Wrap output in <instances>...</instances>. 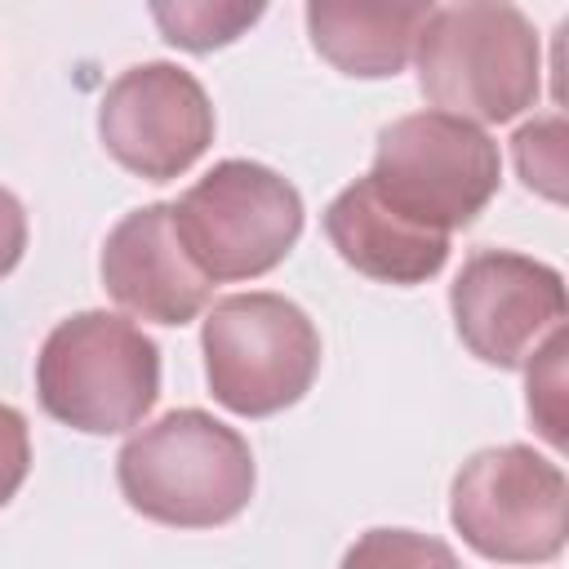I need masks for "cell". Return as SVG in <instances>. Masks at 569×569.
<instances>
[{"mask_svg": "<svg viewBox=\"0 0 569 569\" xmlns=\"http://www.w3.org/2000/svg\"><path fill=\"white\" fill-rule=\"evenodd\" d=\"M27 249V213L9 187H0V280L22 262Z\"/></svg>", "mask_w": 569, "mask_h": 569, "instance_id": "18", "label": "cell"}, {"mask_svg": "<svg viewBox=\"0 0 569 569\" xmlns=\"http://www.w3.org/2000/svg\"><path fill=\"white\" fill-rule=\"evenodd\" d=\"M529 418L551 445H565V329H556L529 360Z\"/></svg>", "mask_w": 569, "mask_h": 569, "instance_id": "16", "label": "cell"}, {"mask_svg": "<svg viewBox=\"0 0 569 569\" xmlns=\"http://www.w3.org/2000/svg\"><path fill=\"white\" fill-rule=\"evenodd\" d=\"M449 520L485 560L547 565L565 551L569 533L565 471L529 445L480 449L453 476Z\"/></svg>", "mask_w": 569, "mask_h": 569, "instance_id": "7", "label": "cell"}, {"mask_svg": "<svg viewBox=\"0 0 569 569\" xmlns=\"http://www.w3.org/2000/svg\"><path fill=\"white\" fill-rule=\"evenodd\" d=\"M200 347L213 400L240 418H271L298 405L320 373V333L280 293H231L213 302Z\"/></svg>", "mask_w": 569, "mask_h": 569, "instance_id": "5", "label": "cell"}, {"mask_svg": "<svg viewBox=\"0 0 569 569\" xmlns=\"http://www.w3.org/2000/svg\"><path fill=\"white\" fill-rule=\"evenodd\" d=\"M325 236L347 267L382 284H422L449 258V236L400 218L369 178L342 187L325 209Z\"/></svg>", "mask_w": 569, "mask_h": 569, "instance_id": "11", "label": "cell"}, {"mask_svg": "<svg viewBox=\"0 0 569 569\" xmlns=\"http://www.w3.org/2000/svg\"><path fill=\"white\" fill-rule=\"evenodd\" d=\"M124 502L169 529H213L236 520L258 485L249 440L204 409H173L116 453Z\"/></svg>", "mask_w": 569, "mask_h": 569, "instance_id": "1", "label": "cell"}, {"mask_svg": "<svg viewBox=\"0 0 569 569\" xmlns=\"http://www.w3.org/2000/svg\"><path fill=\"white\" fill-rule=\"evenodd\" d=\"M98 138L120 169L147 182H169L209 151L213 107L191 71L173 62H138L102 93Z\"/></svg>", "mask_w": 569, "mask_h": 569, "instance_id": "8", "label": "cell"}, {"mask_svg": "<svg viewBox=\"0 0 569 569\" xmlns=\"http://www.w3.org/2000/svg\"><path fill=\"white\" fill-rule=\"evenodd\" d=\"M98 267L107 293L138 320L156 325L196 320L213 293V280L187 258L169 204H142L124 213L111 227Z\"/></svg>", "mask_w": 569, "mask_h": 569, "instance_id": "10", "label": "cell"}, {"mask_svg": "<svg viewBox=\"0 0 569 569\" xmlns=\"http://www.w3.org/2000/svg\"><path fill=\"white\" fill-rule=\"evenodd\" d=\"M449 311L462 347L476 360L493 369H520L560 329L565 280L538 258L511 249H480L453 276Z\"/></svg>", "mask_w": 569, "mask_h": 569, "instance_id": "9", "label": "cell"}, {"mask_svg": "<svg viewBox=\"0 0 569 569\" xmlns=\"http://www.w3.org/2000/svg\"><path fill=\"white\" fill-rule=\"evenodd\" d=\"M31 471V436H27V418L0 400V507L22 489Z\"/></svg>", "mask_w": 569, "mask_h": 569, "instance_id": "17", "label": "cell"}, {"mask_svg": "<svg viewBox=\"0 0 569 569\" xmlns=\"http://www.w3.org/2000/svg\"><path fill=\"white\" fill-rule=\"evenodd\" d=\"M338 569H462L453 547L431 538V533H413V529H369L360 533Z\"/></svg>", "mask_w": 569, "mask_h": 569, "instance_id": "14", "label": "cell"}, {"mask_svg": "<svg viewBox=\"0 0 569 569\" xmlns=\"http://www.w3.org/2000/svg\"><path fill=\"white\" fill-rule=\"evenodd\" d=\"M151 18L160 22L164 40L191 53H209L231 44L244 27L262 18V4H156Z\"/></svg>", "mask_w": 569, "mask_h": 569, "instance_id": "13", "label": "cell"}, {"mask_svg": "<svg viewBox=\"0 0 569 569\" xmlns=\"http://www.w3.org/2000/svg\"><path fill=\"white\" fill-rule=\"evenodd\" d=\"M369 182L400 218L449 236L476 222L498 196L502 156L480 124L445 111H413L378 133Z\"/></svg>", "mask_w": 569, "mask_h": 569, "instance_id": "4", "label": "cell"}, {"mask_svg": "<svg viewBox=\"0 0 569 569\" xmlns=\"http://www.w3.org/2000/svg\"><path fill=\"white\" fill-rule=\"evenodd\" d=\"M413 62L436 111L471 124L516 120L542 84V44L516 4H431Z\"/></svg>", "mask_w": 569, "mask_h": 569, "instance_id": "2", "label": "cell"}, {"mask_svg": "<svg viewBox=\"0 0 569 569\" xmlns=\"http://www.w3.org/2000/svg\"><path fill=\"white\" fill-rule=\"evenodd\" d=\"M511 142H516V169L525 187L547 200H565V120L560 116L533 120Z\"/></svg>", "mask_w": 569, "mask_h": 569, "instance_id": "15", "label": "cell"}, {"mask_svg": "<svg viewBox=\"0 0 569 569\" xmlns=\"http://www.w3.org/2000/svg\"><path fill=\"white\" fill-rule=\"evenodd\" d=\"M427 13H431V4L311 0L307 36H311V49L342 76L382 80V76H400L409 67Z\"/></svg>", "mask_w": 569, "mask_h": 569, "instance_id": "12", "label": "cell"}, {"mask_svg": "<svg viewBox=\"0 0 569 569\" xmlns=\"http://www.w3.org/2000/svg\"><path fill=\"white\" fill-rule=\"evenodd\" d=\"M173 231L209 280H253L284 262L302 236V196L258 160H222L182 191Z\"/></svg>", "mask_w": 569, "mask_h": 569, "instance_id": "6", "label": "cell"}, {"mask_svg": "<svg viewBox=\"0 0 569 569\" xmlns=\"http://www.w3.org/2000/svg\"><path fill=\"white\" fill-rule=\"evenodd\" d=\"M36 396L49 418L84 436L129 431L160 396V351L116 311H76L36 356Z\"/></svg>", "mask_w": 569, "mask_h": 569, "instance_id": "3", "label": "cell"}]
</instances>
